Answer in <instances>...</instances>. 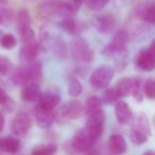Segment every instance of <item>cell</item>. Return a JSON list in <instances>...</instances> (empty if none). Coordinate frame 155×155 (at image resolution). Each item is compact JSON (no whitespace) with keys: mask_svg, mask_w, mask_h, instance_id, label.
Listing matches in <instances>:
<instances>
[{"mask_svg":"<svg viewBox=\"0 0 155 155\" xmlns=\"http://www.w3.org/2000/svg\"><path fill=\"white\" fill-rule=\"evenodd\" d=\"M35 119L36 123L41 129H48L52 125L54 121V116L51 110H46L37 106L35 108Z\"/></svg>","mask_w":155,"mask_h":155,"instance_id":"obj_19","label":"cell"},{"mask_svg":"<svg viewBox=\"0 0 155 155\" xmlns=\"http://www.w3.org/2000/svg\"><path fill=\"white\" fill-rule=\"evenodd\" d=\"M129 41H130L129 32L127 30H119L114 35V37L110 41V44L105 46L102 53L110 56L120 55V54H122L125 51L127 44H129Z\"/></svg>","mask_w":155,"mask_h":155,"instance_id":"obj_2","label":"cell"},{"mask_svg":"<svg viewBox=\"0 0 155 155\" xmlns=\"http://www.w3.org/2000/svg\"><path fill=\"white\" fill-rule=\"evenodd\" d=\"M83 113V105L78 100H70L62 105L60 108V115L68 120H75L80 118Z\"/></svg>","mask_w":155,"mask_h":155,"instance_id":"obj_10","label":"cell"},{"mask_svg":"<svg viewBox=\"0 0 155 155\" xmlns=\"http://www.w3.org/2000/svg\"><path fill=\"white\" fill-rule=\"evenodd\" d=\"M83 91V86L81 84V82L78 80L77 78L72 77L69 79L68 81V94L70 97L77 98L82 94Z\"/></svg>","mask_w":155,"mask_h":155,"instance_id":"obj_27","label":"cell"},{"mask_svg":"<svg viewBox=\"0 0 155 155\" xmlns=\"http://www.w3.org/2000/svg\"><path fill=\"white\" fill-rule=\"evenodd\" d=\"M115 115H116L118 122L121 123V124H127L133 116L129 104L125 101H121V100H119L115 104Z\"/></svg>","mask_w":155,"mask_h":155,"instance_id":"obj_16","label":"cell"},{"mask_svg":"<svg viewBox=\"0 0 155 155\" xmlns=\"http://www.w3.org/2000/svg\"><path fill=\"white\" fill-rule=\"evenodd\" d=\"M58 150V147L53 143L39 144L34 147L31 155H54Z\"/></svg>","mask_w":155,"mask_h":155,"instance_id":"obj_26","label":"cell"},{"mask_svg":"<svg viewBox=\"0 0 155 155\" xmlns=\"http://www.w3.org/2000/svg\"><path fill=\"white\" fill-rule=\"evenodd\" d=\"M142 93L148 99L153 100L155 97V83L153 79H148L144 82L143 88H142Z\"/></svg>","mask_w":155,"mask_h":155,"instance_id":"obj_32","label":"cell"},{"mask_svg":"<svg viewBox=\"0 0 155 155\" xmlns=\"http://www.w3.org/2000/svg\"><path fill=\"white\" fill-rule=\"evenodd\" d=\"M85 1H86V0H68L67 3H68L71 12H72L73 15H74V14L80 10L81 5H82L83 3H85Z\"/></svg>","mask_w":155,"mask_h":155,"instance_id":"obj_37","label":"cell"},{"mask_svg":"<svg viewBox=\"0 0 155 155\" xmlns=\"http://www.w3.org/2000/svg\"><path fill=\"white\" fill-rule=\"evenodd\" d=\"M135 14L139 19L147 24L153 25L155 22V8L152 1H147L139 5L135 10Z\"/></svg>","mask_w":155,"mask_h":155,"instance_id":"obj_11","label":"cell"},{"mask_svg":"<svg viewBox=\"0 0 155 155\" xmlns=\"http://www.w3.org/2000/svg\"><path fill=\"white\" fill-rule=\"evenodd\" d=\"M5 0H0V2H5Z\"/></svg>","mask_w":155,"mask_h":155,"instance_id":"obj_41","label":"cell"},{"mask_svg":"<svg viewBox=\"0 0 155 155\" xmlns=\"http://www.w3.org/2000/svg\"><path fill=\"white\" fill-rule=\"evenodd\" d=\"M70 52L73 58L82 63H91L94 58V51L83 37H75L70 44Z\"/></svg>","mask_w":155,"mask_h":155,"instance_id":"obj_4","label":"cell"},{"mask_svg":"<svg viewBox=\"0 0 155 155\" xmlns=\"http://www.w3.org/2000/svg\"><path fill=\"white\" fill-rule=\"evenodd\" d=\"M133 129H136V130H138V131L141 132V133L146 134L148 137L151 135L150 122H149V119H148V117H147L146 114H143V113H139V114L136 116Z\"/></svg>","mask_w":155,"mask_h":155,"instance_id":"obj_22","label":"cell"},{"mask_svg":"<svg viewBox=\"0 0 155 155\" xmlns=\"http://www.w3.org/2000/svg\"><path fill=\"white\" fill-rule=\"evenodd\" d=\"M12 71V63L7 56H0V74L9 75Z\"/></svg>","mask_w":155,"mask_h":155,"instance_id":"obj_33","label":"cell"},{"mask_svg":"<svg viewBox=\"0 0 155 155\" xmlns=\"http://www.w3.org/2000/svg\"><path fill=\"white\" fill-rule=\"evenodd\" d=\"M115 75V70L108 65H102L98 67L91 75L89 83L97 89H103L110 85Z\"/></svg>","mask_w":155,"mask_h":155,"instance_id":"obj_3","label":"cell"},{"mask_svg":"<svg viewBox=\"0 0 155 155\" xmlns=\"http://www.w3.org/2000/svg\"><path fill=\"white\" fill-rule=\"evenodd\" d=\"M58 39L55 29L50 25H44L39 30V41L43 47L52 48Z\"/></svg>","mask_w":155,"mask_h":155,"instance_id":"obj_13","label":"cell"},{"mask_svg":"<svg viewBox=\"0 0 155 155\" xmlns=\"http://www.w3.org/2000/svg\"><path fill=\"white\" fill-rule=\"evenodd\" d=\"M62 0H43L36 9V14L41 19L60 16Z\"/></svg>","mask_w":155,"mask_h":155,"instance_id":"obj_7","label":"cell"},{"mask_svg":"<svg viewBox=\"0 0 155 155\" xmlns=\"http://www.w3.org/2000/svg\"><path fill=\"white\" fill-rule=\"evenodd\" d=\"M17 44L15 36L11 33H7L3 34L2 36L0 37V46L5 49H13Z\"/></svg>","mask_w":155,"mask_h":155,"instance_id":"obj_30","label":"cell"},{"mask_svg":"<svg viewBox=\"0 0 155 155\" xmlns=\"http://www.w3.org/2000/svg\"><path fill=\"white\" fill-rule=\"evenodd\" d=\"M58 27L61 30L66 32L67 34H75L78 31V25L75 20L72 17H65L62 18L60 22H58Z\"/></svg>","mask_w":155,"mask_h":155,"instance_id":"obj_24","label":"cell"},{"mask_svg":"<svg viewBox=\"0 0 155 155\" xmlns=\"http://www.w3.org/2000/svg\"><path fill=\"white\" fill-rule=\"evenodd\" d=\"M110 1V0H86L85 5H86L87 9L91 10V11L99 12L103 10L108 5Z\"/></svg>","mask_w":155,"mask_h":155,"instance_id":"obj_29","label":"cell"},{"mask_svg":"<svg viewBox=\"0 0 155 155\" xmlns=\"http://www.w3.org/2000/svg\"><path fill=\"white\" fill-rule=\"evenodd\" d=\"M148 138L149 137L146 135V134L141 133V132L138 131V130L133 129L131 131V140L133 143L142 144V143H144V142L148 141Z\"/></svg>","mask_w":155,"mask_h":155,"instance_id":"obj_34","label":"cell"},{"mask_svg":"<svg viewBox=\"0 0 155 155\" xmlns=\"http://www.w3.org/2000/svg\"><path fill=\"white\" fill-rule=\"evenodd\" d=\"M143 155H155V153L153 152L152 150H148L147 152H144V153H143Z\"/></svg>","mask_w":155,"mask_h":155,"instance_id":"obj_40","label":"cell"},{"mask_svg":"<svg viewBox=\"0 0 155 155\" xmlns=\"http://www.w3.org/2000/svg\"><path fill=\"white\" fill-rule=\"evenodd\" d=\"M95 140L88 135L84 129H81L74 134L72 139V147L77 152L85 153L93 148Z\"/></svg>","mask_w":155,"mask_h":155,"instance_id":"obj_8","label":"cell"},{"mask_svg":"<svg viewBox=\"0 0 155 155\" xmlns=\"http://www.w3.org/2000/svg\"><path fill=\"white\" fill-rule=\"evenodd\" d=\"M41 64L35 61L17 67L12 73V80L16 85L25 86L29 83H38L41 79Z\"/></svg>","mask_w":155,"mask_h":155,"instance_id":"obj_1","label":"cell"},{"mask_svg":"<svg viewBox=\"0 0 155 155\" xmlns=\"http://www.w3.org/2000/svg\"><path fill=\"white\" fill-rule=\"evenodd\" d=\"M10 99H11V98L8 96V94L5 93V89L0 87V105L3 106L5 104H7Z\"/></svg>","mask_w":155,"mask_h":155,"instance_id":"obj_38","label":"cell"},{"mask_svg":"<svg viewBox=\"0 0 155 155\" xmlns=\"http://www.w3.org/2000/svg\"><path fill=\"white\" fill-rule=\"evenodd\" d=\"M61 101L60 95H58L56 93L53 91H46L41 95L38 99V107L43 108L46 110H54L56 106L58 105Z\"/></svg>","mask_w":155,"mask_h":155,"instance_id":"obj_14","label":"cell"},{"mask_svg":"<svg viewBox=\"0 0 155 155\" xmlns=\"http://www.w3.org/2000/svg\"><path fill=\"white\" fill-rule=\"evenodd\" d=\"M32 127V119L26 112H19L15 115L12 122V130L18 136L25 135Z\"/></svg>","mask_w":155,"mask_h":155,"instance_id":"obj_9","label":"cell"},{"mask_svg":"<svg viewBox=\"0 0 155 155\" xmlns=\"http://www.w3.org/2000/svg\"><path fill=\"white\" fill-rule=\"evenodd\" d=\"M38 52H39V45L34 39V41H28V43H24V46L20 49L19 55L21 61L26 64V63L35 62L37 55H38Z\"/></svg>","mask_w":155,"mask_h":155,"instance_id":"obj_12","label":"cell"},{"mask_svg":"<svg viewBox=\"0 0 155 155\" xmlns=\"http://www.w3.org/2000/svg\"><path fill=\"white\" fill-rule=\"evenodd\" d=\"M41 95V91L38 83H29V84L22 86L21 98L24 101L36 102L38 101Z\"/></svg>","mask_w":155,"mask_h":155,"instance_id":"obj_15","label":"cell"},{"mask_svg":"<svg viewBox=\"0 0 155 155\" xmlns=\"http://www.w3.org/2000/svg\"><path fill=\"white\" fill-rule=\"evenodd\" d=\"M100 100H101L102 103L110 105V104H114V103L116 104L117 102L120 100V98H119L115 87H113V88L106 89L103 93V95H102V99H100Z\"/></svg>","mask_w":155,"mask_h":155,"instance_id":"obj_28","label":"cell"},{"mask_svg":"<svg viewBox=\"0 0 155 155\" xmlns=\"http://www.w3.org/2000/svg\"><path fill=\"white\" fill-rule=\"evenodd\" d=\"M5 117H3L2 113H0V133L3 131L5 129Z\"/></svg>","mask_w":155,"mask_h":155,"instance_id":"obj_39","label":"cell"},{"mask_svg":"<svg viewBox=\"0 0 155 155\" xmlns=\"http://www.w3.org/2000/svg\"><path fill=\"white\" fill-rule=\"evenodd\" d=\"M104 121H105V114L102 110L87 117L84 130L95 141L101 136L102 132H103Z\"/></svg>","mask_w":155,"mask_h":155,"instance_id":"obj_5","label":"cell"},{"mask_svg":"<svg viewBox=\"0 0 155 155\" xmlns=\"http://www.w3.org/2000/svg\"><path fill=\"white\" fill-rule=\"evenodd\" d=\"M17 26H22V25H30L31 19L29 12L26 9H21L17 13Z\"/></svg>","mask_w":155,"mask_h":155,"instance_id":"obj_35","label":"cell"},{"mask_svg":"<svg viewBox=\"0 0 155 155\" xmlns=\"http://www.w3.org/2000/svg\"><path fill=\"white\" fill-rule=\"evenodd\" d=\"M18 34L20 36L22 43H28V41H34L35 34L33 29L31 28L30 25H22V26H17Z\"/></svg>","mask_w":155,"mask_h":155,"instance_id":"obj_25","label":"cell"},{"mask_svg":"<svg viewBox=\"0 0 155 155\" xmlns=\"http://www.w3.org/2000/svg\"><path fill=\"white\" fill-rule=\"evenodd\" d=\"M20 141L15 137L7 136L0 138V151L5 153H15L19 150Z\"/></svg>","mask_w":155,"mask_h":155,"instance_id":"obj_20","label":"cell"},{"mask_svg":"<svg viewBox=\"0 0 155 155\" xmlns=\"http://www.w3.org/2000/svg\"><path fill=\"white\" fill-rule=\"evenodd\" d=\"M102 102L98 97H91L89 99H87V101L85 102V105L83 106V112L87 117L91 115L95 114V113L99 112L101 110Z\"/></svg>","mask_w":155,"mask_h":155,"instance_id":"obj_23","label":"cell"},{"mask_svg":"<svg viewBox=\"0 0 155 155\" xmlns=\"http://www.w3.org/2000/svg\"><path fill=\"white\" fill-rule=\"evenodd\" d=\"M131 95L133 96V97L135 98L136 101H138V102H141L142 99H143V93H142L141 81H140L139 79H134Z\"/></svg>","mask_w":155,"mask_h":155,"instance_id":"obj_31","label":"cell"},{"mask_svg":"<svg viewBox=\"0 0 155 155\" xmlns=\"http://www.w3.org/2000/svg\"><path fill=\"white\" fill-rule=\"evenodd\" d=\"M135 65L142 71H152L155 67L154 41L147 49L140 50L135 58Z\"/></svg>","mask_w":155,"mask_h":155,"instance_id":"obj_6","label":"cell"},{"mask_svg":"<svg viewBox=\"0 0 155 155\" xmlns=\"http://www.w3.org/2000/svg\"><path fill=\"white\" fill-rule=\"evenodd\" d=\"M12 12L9 9L0 7V25H5L11 20Z\"/></svg>","mask_w":155,"mask_h":155,"instance_id":"obj_36","label":"cell"},{"mask_svg":"<svg viewBox=\"0 0 155 155\" xmlns=\"http://www.w3.org/2000/svg\"><path fill=\"white\" fill-rule=\"evenodd\" d=\"M133 78H122L121 80L118 81L115 89H116L120 99L121 98H127L131 95L132 87H133Z\"/></svg>","mask_w":155,"mask_h":155,"instance_id":"obj_21","label":"cell"},{"mask_svg":"<svg viewBox=\"0 0 155 155\" xmlns=\"http://www.w3.org/2000/svg\"><path fill=\"white\" fill-rule=\"evenodd\" d=\"M116 26V18L114 15H101L96 18V27L103 34H108L114 30Z\"/></svg>","mask_w":155,"mask_h":155,"instance_id":"obj_17","label":"cell"},{"mask_svg":"<svg viewBox=\"0 0 155 155\" xmlns=\"http://www.w3.org/2000/svg\"><path fill=\"white\" fill-rule=\"evenodd\" d=\"M108 149L115 155H121L127 151V144L124 137L119 134H114L108 139Z\"/></svg>","mask_w":155,"mask_h":155,"instance_id":"obj_18","label":"cell"}]
</instances>
